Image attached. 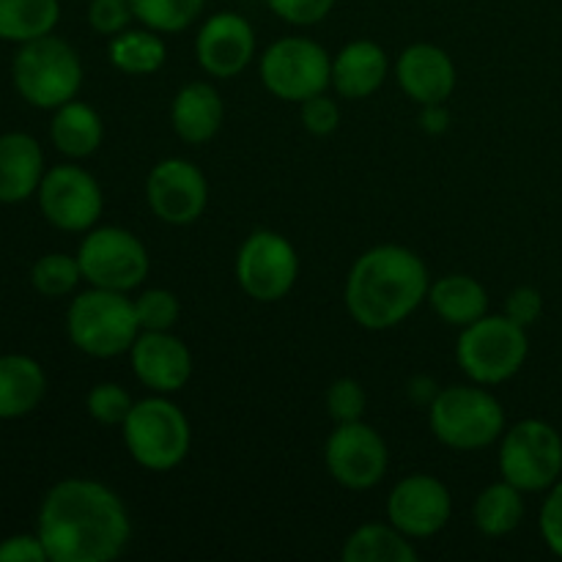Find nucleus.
Masks as SVG:
<instances>
[{"instance_id":"nucleus-1","label":"nucleus","mask_w":562,"mask_h":562,"mask_svg":"<svg viewBox=\"0 0 562 562\" xmlns=\"http://www.w3.org/2000/svg\"><path fill=\"white\" fill-rule=\"evenodd\" d=\"M36 536L49 562H110L124 554L132 519L124 499L91 477H64L47 488Z\"/></svg>"},{"instance_id":"nucleus-2","label":"nucleus","mask_w":562,"mask_h":562,"mask_svg":"<svg viewBox=\"0 0 562 562\" xmlns=\"http://www.w3.org/2000/svg\"><path fill=\"white\" fill-rule=\"evenodd\" d=\"M431 278L415 250L404 245H376L349 269L344 300L349 316L371 333L404 324L426 302Z\"/></svg>"},{"instance_id":"nucleus-3","label":"nucleus","mask_w":562,"mask_h":562,"mask_svg":"<svg viewBox=\"0 0 562 562\" xmlns=\"http://www.w3.org/2000/svg\"><path fill=\"white\" fill-rule=\"evenodd\" d=\"M66 335L77 351L97 360L126 355L140 335L135 300L97 285L80 291L66 311Z\"/></svg>"},{"instance_id":"nucleus-4","label":"nucleus","mask_w":562,"mask_h":562,"mask_svg":"<svg viewBox=\"0 0 562 562\" xmlns=\"http://www.w3.org/2000/svg\"><path fill=\"white\" fill-rule=\"evenodd\" d=\"M428 428L445 448L475 453L499 442L505 434V409L483 384H450L428 404Z\"/></svg>"},{"instance_id":"nucleus-5","label":"nucleus","mask_w":562,"mask_h":562,"mask_svg":"<svg viewBox=\"0 0 562 562\" xmlns=\"http://www.w3.org/2000/svg\"><path fill=\"white\" fill-rule=\"evenodd\" d=\"M82 60L69 42L58 36H42L20 44L11 60V82L22 102L36 110H58L77 99L82 88Z\"/></svg>"},{"instance_id":"nucleus-6","label":"nucleus","mask_w":562,"mask_h":562,"mask_svg":"<svg viewBox=\"0 0 562 562\" xmlns=\"http://www.w3.org/2000/svg\"><path fill=\"white\" fill-rule=\"evenodd\" d=\"M121 437L132 461L148 472L176 470L192 448L190 420L179 404L159 393L135 401L121 423Z\"/></svg>"},{"instance_id":"nucleus-7","label":"nucleus","mask_w":562,"mask_h":562,"mask_svg":"<svg viewBox=\"0 0 562 562\" xmlns=\"http://www.w3.org/2000/svg\"><path fill=\"white\" fill-rule=\"evenodd\" d=\"M530 355V338L527 329L510 322L508 316H492L486 313L475 324L461 329L459 344H456V360L467 379L483 387H494L525 368Z\"/></svg>"},{"instance_id":"nucleus-8","label":"nucleus","mask_w":562,"mask_h":562,"mask_svg":"<svg viewBox=\"0 0 562 562\" xmlns=\"http://www.w3.org/2000/svg\"><path fill=\"white\" fill-rule=\"evenodd\" d=\"M499 472L525 494L549 492L562 477V437L547 420L527 417L499 437Z\"/></svg>"},{"instance_id":"nucleus-9","label":"nucleus","mask_w":562,"mask_h":562,"mask_svg":"<svg viewBox=\"0 0 562 562\" xmlns=\"http://www.w3.org/2000/svg\"><path fill=\"white\" fill-rule=\"evenodd\" d=\"M82 280L110 291H135L151 272V256L132 231L121 225H97L86 231L77 247Z\"/></svg>"},{"instance_id":"nucleus-10","label":"nucleus","mask_w":562,"mask_h":562,"mask_svg":"<svg viewBox=\"0 0 562 562\" xmlns=\"http://www.w3.org/2000/svg\"><path fill=\"white\" fill-rule=\"evenodd\" d=\"M261 82L272 97L302 104L333 86V55L305 36H283L261 55Z\"/></svg>"},{"instance_id":"nucleus-11","label":"nucleus","mask_w":562,"mask_h":562,"mask_svg":"<svg viewBox=\"0 0 562 562\" xmlns=\"http://www.w3.org/2000/svg\"><path fill=\"white\" fill-rule=\"evenodd\" d=\"M236 283L250 300L280 302L300 278V256L283 234L258 228L236 252Z\"/></svg>"},{"instance_id":"nucleus-12","label":"nucleus","mask_w":562,"mask_h":562,"mask_svg":"<svg viewBox=\"0 0 562 562\" xmlns=\"http://www.w3.org/2000/svg\"><path fill=\"white\" fill-rule=\"evenodd\" d=\"M36 201L42 217L64 234H86L97 228L104 209L102 187L75 159L47 168Z\"/></svg>"},{"instance_id":"nucleus-13","label":"nucleus","mask_w":562,"mask_h":562,"mask_svg":"<svg viewBox=\"0 0 562 562\" xmlns=\"http://www.w3.org/2000/svg\"><path fill=\"white\" fill-rule=\"evenodd\" d=\"M324 461L335 483L349 492H368L387 475L390 450L382 434L368 423H335L324 445Z\"/></svg>"},{"instance_id":"nucleus-14","label":"nucleus","mask_w":562,"mask_h":562,"mask_svg":"<svg viewBox=\"0 0 562 562\" xmlns=\"http://www.w3.org/2000/svg\"><path fill=\"white\" fill-rule=\"evenodd\" d=\"M384 510H387L390 525L398 527L412 541H423L448 527L453 497L439 477L415 472L395 483Z\"/></svg>"},{"instance_id":"nucleus-15","label":"nucleus","mask_w":562,"mask_h":562,"mask_svg":"<svg viewBox=\"0 0 562 562\" xmlns=\"http://www.w3.org/2000/svg\"><path fill=\"white\" fill-rule=\"evenodd\" d=\"M146 201L154 217L168 225H190L206 212L209 181L195 162L168 157L151 168L146 179Z\"/></svg>"},{"instance_id":"nucleus-16","label":"nucleus","mask_w":562,"mask_h":562,"mask_svg":"<svg viewBox=\"0 0 562 562\" xmlns=\"http://www.w3.org/2000/svg\"><path fill=\"white\" fill-rule=\"evenodd\" d=\"M195 58L209 77L231 80L256 58V31L236 11H217L198 27Z\"/></svg>"},{"instance_id":"nucleus-17","label":"nucleus","mask_w":562,"mask_h":562,"mask_svg":"<svg viewBox=\"0 0 562 562\" xmlns=\"http://www.w3.org/2000/svg\"><path fill=\"white\" fill-rule=\"evenodd\" d=\"M130 360L137 382L159 395H173L184 390L195 371L190 346L179 335H173V329L137 335L130 349Z\"/></svg>"},{"instance_id":"nucleus-18","label":"nucleus","mask_w":562,"mask_h":562,"mask_svg":"<svg viewBox=\"0 0 562 562\" xmlns=\"http://www.w3.org/2000/svg\"><path fill=\"white\" fill-rule=\"evenodd\" d=\"M395 80L401 91L423 108V104L448 102L459 82V71L442 47L417 42L409 44L395 60Z\"/></svg>"},{"instance_id":"nucleus-19","label":"nucleus","mask_w":562,"mask_h":562,"mask_svg":"<svg viewBox=\"0 0 562 562\" xmlns=\"http://www.w3.org/2000/svg\"><path fill=\"white\" fill-rule=\"evenodd\" d=\"M390 77V58L382 44L371 38H355L344 44L340 53L333 58V88L338 97L368 99L384 86Z\"/></svg>"},{"instance_id":"nucleus-20","label":"nucleus","mask_w":562,"mask_h":562,"mask_svg":"<svg viewBox=\"0 0 562 562\" xmlns=\"http://www.w3.org/2000/svg\"><path fill=\"white\" fill-rule=\"evenodd\" d=\"M44 173V151L27 132L0 135V203L14 206L38 192Z\"/></svg>"},{"instance_id":"nucleus-21","label":"nucleus","mask_w":562,"mask_h":562,"mask_svg":"<svg viewBox=\"0 0 562 562\" xmlns=\"http://www.w3.org/2000/svg\"><path fill=\"white\" fill-rule=\"evenodd\" d=\"M223 97L212 82H187L170 104V126L190 146H203L223 126Z\"/></svg>"},{"instance_id":"nucleus-22","label":"nucleus","mask_w":562,"mask_h":562,"mask_svg":"<svg viewBox=\"0 0 562 562\" xmlns=\"http://www.w3.org/2000/svg\"><path fill=\"white\" fill-rule=\"evenodd\" d=\"M47 395V373L27 355H0V420H20Z\"/></svg>"},{"instance_id":"nucleus-23","label":"nucleus","mask_w":562,"mask_h":562,"mask_svg":"<svg viewBox=\"0 0 562 562\" xmlns=\"http://www.w3.org/2000/svg\"><path fill=\"white\" fill-rule=\"evenodd\" d=\"M49 140H53L55 151L64 154L66 159H75L77 162V159L91 157V154L99 151L104 140L102 115L91 104L71 99V102L53 110Z\"/></svg>"},{"instance_id":"nucleus-24","label":"nucleus","mask_w":562,"mask_h":562,"mask_svg":"<svg viewBox=\"0 0 562 562\" xmlns=\"http://www.w3.org/2000/svg\"><path fill=\"white\" fill-rule=\"evenodd\" d=\"M426 302L450 327H470L488 313V291L470 274H445L428 289Z\"/></svg>"},{"instance_id":"nucleus-25","label":"nucleus","mask_w":562,"mask_h":562,"mask_svg":"<svg viewBox=\"0 0 562 562\" xmlns=\"http://www.w3.org/2000/svg\"><path fill=\"white\" fill-rule=\"evenodd\" d=\"M344 562H417L420 552L415 541L406 538L398 527L382 525V521H368L360 525L340 549Z\"/></svg>"},{"instance_id":"nucleus-26","label":"nucleus","mask_w":562,"mask_h":562,"mask_svg":"<svg viewBox=\"0 0 562 562\" xmlns=\"http://www.w3.org/2000/svg\"><path fill=\"white\" fill-rule=\"evenodd\" d=\"M108 58L124 75H157L168 60V44H165L162 33L146 25L126 27L124 33L110 38Z\"/></svg>"},{"instance_id":"nucleus-27","label":"nucleus","mask_w":562,"mask_h":562,"mask_svg":"<svg viewBox=\"0 0 562 562\" xmlns=\"http://www.w3.org/2000/svg\"><path fill=\"white\" fill-rule=\"evenodd\" d=\"M525 519V492L503 477L483 488L472 505V521L488 538L510 536Z\"/></svg>"},{"instance_id":"nucleus-28","label":"nucleus","mask_w":562,"mask_h":562,"mask_svg":"<svg viewBox=\"0 0 562 562\" xmlns=\"http://www.w3.org/2000/svg\"><path fill=\"white\" fill-rule=\"evenodd\" d=\"M60 22V0H0V42L25 44L49 36Z\"/></svg>"},{"instance_id":"nucleus-29","label":"nucleus","mask_w":562,"mask_h":562,"mask_svg":"<svg viewBox=\"0 0 562 562\" xmlns=\"http://www.w3.org/2000/svg\"><path fill=\"white\" fill-rule=\"evenodd\" d=\"M135 20L157 33H181L195 25L206 0H130Z\"/></svg>"},{"instance_id":"nucleus-30","label":"nucleus","mask_w":562,"mask_h":562,"mask_svg":"<svg viewBox=\"0 0 562 562\" xmlns=\"http://www.w3.org/2000/svg\"><path fill=\"white\" fill-rule=\"evenodd\" d=\"M80 283H82V272H80V263H77V256H66V252H47V256L36 258L31 267L33 291L47 296V300L69 296Z\"/></svg>"},{"instance_id":"nucleus-31","label":"nucleus","mask_w":562,"mask_h":562,"mask_svg":"<svg viewBox=\"0 0 562 562\" xmlns=\"http://www.w3.org/2000/svg\"><path fill=\"white\" fill-rule=\"evenodd\" d=\"M140 333H168L179 322V296L168 289H148L135 300Z\"/></svg>"},{"instance_id":"nucleus-32","label":"nucleus","mask_w":562,"mask_h":562,"mask_svg":"<svg viewBox=\"0 0 562 562\" xmlns=\"http://www.w3.org/2000/svg\"><path fill=\"white\" fill-rule=\"evenodd\" d=\"M135 406L132 395L115 382H99L88 390L86 409L99 426H121Z\"/></svg>"},{"instance_id":"nucleus-33","label":"nucleus","mask_w":562,"mask_h":562,"mask_svg":"<svg viewBox=\"0 0 562 562\" xmlns=\"http://www.w3.org/2000/svg\"><path fill=\"white\" fill-rule=\"evenodd\" d=\"M368 406L366 387L357 379H335L327 390V412L335 423L362 420Z\"/></svg>"},{"instance_id":"nucleus-34","label":"nucleus","mask_w":562,"mask_h":562,"mask_svg":"<svg viewBox=\"0 0 562 562\" xmlns=\"http://www.w3.org/2000/svg\"><path fill=\"white\" fill-rule=\"evenodd\" d=\"M135 11L130 0H91L88 3V25L99 36H119L126 27H132Z\"/></svg>"},{"instance_id":"nucleus-35","label":"nucleus","mask_w":562,"mask_h":562,"mask_svg":"<svg viewBox=\"0 0 562 562\" xmlns=\"http://www.w3.org/2000/svg\"><path fill=\"white\" fill-rule=\"evenodd\" d=\"M269 11L294 27H311L327 20L335 0H267Z\"/></svg>"},{"instance_id":"nucleus-36","label":"nucleus","mask_w":562,"mask_h":562,"mask_svg":"<svg viewBox=\"0 0 562 562\" xmlns=\"http://www.w3.org/2000/svg\"><path fill=\"white\" fill-rule=\"evenodd\" d=\"M300 121L311 135L327 137L333 135L340 126V108L333 97H327V91L318 93V97L305 99L300 104Z\"/></svg>"},{"instance_id":"nucleus-37","label":"nucleus","mask_w":562,"mask_h":562,"mask_svg":"<svg viewBox=\"0 0 562 562\" xmlns=\"http://www.w3.org/2000/svg\"><path fill=\"white\" fill-rule=\"evenodd\" d=\"M538 530H541V538L549 547V552L562 558V477L547 492L541 516H538Z\"/></svg>"},{"instance_id":"nucleus-38","label":"nucleus","mask_w":562,"mask_h":562,"mask_svg":"<svg viewBox=\"0 0 562 562\" xmlns=\"http://www.w3.org/2000/svg\"><path fill=\"white\" fill-rule=\"evenodd\" d=\"M505 316L519 327H532L543 316L541 291L532 289V285H519V289L510 291L508 300H505Z\"/></svg>"},{"instance_id":"nucleus-39","label":"nucleus","mask_w":562,"mask_h":562,"mask_svg":"<svg viewBox=\"0 0 562 562\" xmlns=\"http://www.w3.org/2000/svg\"><path fill=\"white\" fill-rule=\"evenodd\" d=\"M0 562H49L36 532H16L0 541Z\"/></svg>"},{"instance_id":"nucleus-40","label":"nucleus","mask_w":562,"mask_h":562,"mask_svg":"<svg viewBox=\"0 0 562 562\" xmlns=\"http://www.w3.org/2000/svg\"><path fill=\"white\" fill-rule=\"evenodd\" d=\"M420 126L428 132V135H445L450 126V113H448V108H445V102L423 104Z\"/></svg>"},{"instance_id":"nucleus-41","label":"nucleus","mask_w":562,"mask_h":562,"mask_svg":"<svg viewBox=\"0 0 562 562\" xmlns=\"http://www.w3.org/2000/svg\"><path fill=\"white\" fill-rule=\"evenodd\" d=\"M406 393H409V398L415 401V404L426 406V409H428V404H431V401L437 398L439 384L434 382L431 376H415L409 382V387H406Z\"/></svg>"}]
</instances>
